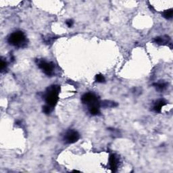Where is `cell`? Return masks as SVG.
Returning a JSON list of instances; mask_svg holds the SVG:
<instances>
[{"instance_id":"30bf717a","label":"cell","mask_w":173,"mask_h":173,"mask_svg":"<svg viewBox=\"0 0 173 173\" xmlns=\"http://www.w3.org/2000/svg\"><path fill=\"white\" fill-rule=\"evenodd\" d=\"M173 10L172 9H169L168 10H166L162 13V16L164 18L166 19H171L172 18Z\"/></svg>"},{"instance_id":"6da1fadb","label":"cell","mask_w":173,"mask_h":173,"mask_svg":"<svg viewBox=\"0 0 173 173\" xmlns=\"http://www.w3.org/2000/svg\"><path fill=\"white\" fill-rule=\"evenodd\" d=\"M81 101L83 104L88 106V109L90 114L93 116H97L100 113L99 107L100 103L99 101V98L94 93H87L82 96Z\"/></svg>"},{"instance_id":"7a4b0ae2","label":"cell","mask_w":173,"mask_h":173,"mask_svg":"<svg viewBox=\"0 0 173 173\" xmlns=\"http://www.w3.org/2000/svg\"><path fill=\"white\" fill-rule=\"evenodd\" d=\"M60 91V86L52 85L47 89L45 95V101L47 104L52 108L55 106L58 101V95Z\"/></svg>"},{"instance_id":"8fae6325","label":"cell","mask_w":173,"mask_h":173,"mask_svg":"<svg viewBox=\"0 0 173 173\" xmlns=\"http://www.w3.org/2000/svg\"><path fill=\"white\" fill-rule=\"evenodd\" d=\"M104 106L105 108H110V107H114L116 106L117 104H115V102L110 101H104Z\"/></svg>"},{"instance_id":"7c38bea8","label":"cell","mask_w":173,"mask_h":173,"mask_svg":"<svg viewBox=\"0 0 173 173\" xmlns=\"http://www.w3.org/2000/svg\"><path fill=\"white\" fill-rule=\"evenodd\" d=\"M95 81L97 82H98V83H104L105 79L103 75L101 74H99L95 76Z\"/></svg>"},{"instance_id":"9c48e42d","label":"cell","mask_w":173,"mask_h":173,"mask_svg":"<svg viewBox=\"0 0 173 173\" xmlns=\"http://www.w3.org/2000/svg\"><path fill=\"white\" fill-rule=\"evenodd\" d=\"M153 85L156 88V89L158 91H163L167 87V83H164V82H159V83H154Z\"/></svg>"},{"instance_id":"ba28073f","label":"cell","mask_w":173,"mask_h":173,"mask_svg":"<svg viewBox=\"0 0 173 173\" xmlns=\"http://www.w3.org/2000/svg\"><path fill=\"white\" fill-rule=\"evenodd\" d=\"M109 164L112 172H116L117 170V160L114 154L110 155L109 158Z\"/></svg>"},{"instance_id":"8992f818","label":"cell","mask_w":173,"mask_h":173,"mask_svg":"<svg viewBox=\"0 0 173 173\" xmlns=\"http://www.w3.org/2000/svg\"><path fill=\"white\" fill-rule=\"evenodd\" d=\"M166 104V101L163 99H158L156 101H155L153 110L155 112L157 113H160L161 112V110H162V108Z\"/></svg>"},{"instance_id":"277c9868","label":"cell","mask_w":173,"mask_h":173,"mask_svg":"<svg viewBox=\"0 0 173 173\" xmlns=\"http://www.w3.org/2000/svg\"><path fill=\"white\" fill-rule=\"evenodd\" d=\"M38 66L46 75L52 76L54 73V64L51 62H46L45 60H41L38 63Z\"/></svg>"},{"instance_id":"52a82bcc","label":"cell","mask_w":173,"mask_h":173,"mask_svg":"<svg viewBox=\"0 0 173 173\" xmlns=\"http://www.w3.org/2000/svg\"><path fill=\"white\" fill-rule=\"evenodd\" d=\"M171 39L168 36H163V37H156L153 40V42L158 44V45H164V44L168 43Z\"/></svg>"},{"instance_id":"9a60e30c","label":"cell","mask_w":173,"mask_h":173,"mask_svg":"<svg viewBox=\"0 0 173 173\" xmlns=\"http://www.w3.org/2000/svg\"><path fill=\"white\" fill-rule=\"evenodd\" d=\"M73 23H74V22H73V20L71 19H68L66 21V24L68 27H71V26L73 25Z\"/></svg>"},{"instance_id":"4fadbf2b","label":"cell","mask_w":173,"mask_h":173,"mask_svg":"<svg viewBox=\"0 0 173 173\" xmlns=\"http://www.w3.org/2000/svg\"><path fill=\"white\" fill-rule=\"evenodd\" d=\"M52 108L49 106V105H48V104H46L44 105V106H43V112L46 114H49L52 112Z\"/></svg>"},{"instance_id":"3957f363","label":"cell","mask_w":173,"mask_h":173,"mask_svg":"<svg viewBox=\"0 0 173 173\" xmlns=\"http://www.w3.org/2000/svg\"><path fill=\"white\" fill-rule=\"evenodd\" d=\"M8 42L12 45L18 47V48H22L25 45L26 43V36L22 31H17L9 36Z\"/></svg>"},{"instance_id":"5b68a950","label":"cell","mask_w":173,"mask_h":173,"mask_svg":"<svg viewBox=\"0 0 173 173\" xmlns=\"http://www.w3.org/2000/svg\"><path fill=\"white\" fill-rule=\"evenodd\" d=\"M79 138H80V135L77 131L70 129L66 132L65 135H64V141L66 143L72 144V143L78 141Z\"/></svg>"},{"instance_id":"5bb4252c","label":"cell","mask_w":173,"mask_h":173,"mask_svg":"<svg viewBox=\"0 0 173 173\" xmlns=\"http://www.w3.org/2000/svg\"><path fill=\"white\" fill-rule=\"evenodd\" d=\"M0 68H1V72H3L4 70H6L7 68V63L6 62L4 61V60L2 59L1 60V64H0Z\"/></svg>"}]
</instances>
